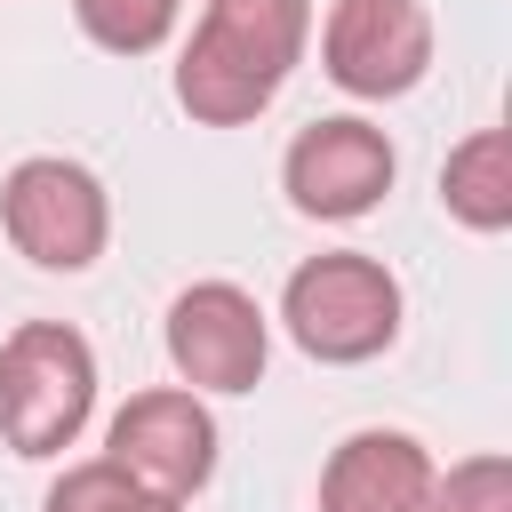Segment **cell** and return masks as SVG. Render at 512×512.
<instances>
[{"instance_id":"9c48e42d","label":"cell","mask_w":512,"mask_h":512,"mask_svg":"<svg viewBox=\"0 0 512 512\" xmlns=\"http://www.w3.org/2000/svg\"><path fill=\"white\" fill-rule=\"evenodd\" d=\"M320 512H440V464L408 432H352L320 472Z\"/></svg>"},{"instance_id":"ba28073f","label":"cell","mask_w":512,"mask_h":512,"mask_svg":"<svg viewBox=\"0 0 512 512\" xmlns=\"http://www.w3.org/2000/svg\"><path fill=\"white\" fill-rule=\"evenodd\" d=\"M280 184H288V200L304 208V216H328V224H352V216H368L384 192H392V144H384V128H368V120H312L296 144H288V160H280Z\"/></svg>"},{"instance_id":"7c38bea8","label":"cell","mask_w":512,"mask_h":512,"mask_svg":"<svg viewBox=\"0 0 512 512\" xmlns=\"http://www.w3.org/2000/svg\"><path fill=\"white\" fill-rule=\"evenodd\" d=\"M48 512H184L176 496H152V488H136L120 464H72L56 488H48Z\"/></svg>"},{"instance_id":"277c9868","label":"cell","mask_w":512,"mask_h":512,"mask_svg":"<svg viewBox=\"0 0 512 512\" xmlns=\"http://www.w3.org/2000/svg\"><path fill=\"white\" fill-rule=\"evenodd\" d=\"M0 224H8L16 256H32L40 272H88L112 240V200L80 160L32 152L0 184Z\"/></svg>"},{"instance_id":"8fae6325","label":"cell","mask_w":512,"mask_h":512,"mask_svg":"<svg viewBox=\"0 0 512 512\" xmlns=\"http://www.w3.org/2000/svg\"><path fill=\"white\" fill-rule=\"evenodd\" d=\"M176 8H184V0H72L80 32H88L96 48H112V56L160 48V40L176 32Z\"/></svg>"},{"instance_id":"3957f363","label":"cell","mask_w":512,"mask_h":512,"mask_svg":"<svg viewBox=\"0 0 512 512\" xmlns=\"http://www.w3.org/2000/svg\"><path fill=\"white\" fill-rule=\"evenodd\" d=\"M280 320H288V336L312 360L352 368V360H376L400 336V280L376 256H360V248H328V256L288 272Z\"/></svg>"},{"instance_id":"5b68a950","label":"cell","mask_w":512,"mask_h":512,"mask_svg":"<svg viewBox=\"0 0 512 512\" xmlns=\"http://www.w3.org/2000/svg\"><path fill=\"white\" fill-rule=\"evenodd\" d=\"M104 464H120L136 488L152 496H176L192 504L216 472V416L200 408L192 384H160V392H136L120 416H112V440H104Z\"/></svg>"},{"instance_id":"52a82bcc","label":"cell","mask_w":512,"mask_h":512,"mask_svg":"<svg viewBox=\"0 0 512 512\" xmlns=\"http://www.w3.org/2000/svg\"><path fill=\"white\" fill-rule=\"evenodd\" d=\"M320 64L344 96H408L432 64L424 0H336L320 32Z\"/></svg>"},{"instance_id":"6da1fadb","label":"cell","mask_w":512,"mask_h":512,"mask_svg":"<svg viewBox=\"0 0 512 512\" xmlns=\"http://www.w3.org/2000/svg\"><path fill=\"white\" fill-rule=\"evenodd\" d=\"M304 40H312V0H208L176 64V104L208 128H240L280 96Z\"/></svg>"},{"instance_id":"30bf717a","label":"cell","mask_w":512,"mask_h":512,"mask_svg":"<svg viewBox=\"0 0 512 512\" xmlns=\"http://www.w3.org/2000/svg\"><path fill=\"white\" fill-rule=\"evenodd\" d=\"M440 200H448L456 224L504 232V224H512V136H504V128H472V136L448 152V168H440Z\"/></svg>"},{"instance_id":"7a4b0ae2","label":"cell","mask_w":512,"mask_h":512,"mask_svg":"<svg viewBox=\"0 0 512 512\" xmlns=\"http://www.w3.org/2000/svg\"><path fill=\"white\" fill-rule=\"evenodd\" d=\"M96 408V352L64 320H24L0 344V440L16 456H64Z\"/></svg>"},{"instance_id":"8992f818","label":"cell","mask_w":512,"mask_h":512,"mask_svg":"<svg viewBox=\"0 0 512 512\" xmlns=\"http://www.w3.org/2000/svg\"><path fill=\"white\" fill-rule=\"evenodd\" d=\"M168 360L192 392H256V376L272 360L264 304L240 280H192L168 304Z\"/></svg>"},{"instance_id":"4fadbf2b","label":"cell","mask_w":512,"mask_h":512,"mask_svg":"<svg viewBox=\"0 0 512 512\" xmlns=\"http://www.w3.org/2000/svg\"><path fill=\"white\" fill-rule=\"evenodd\" d=\"M440 512H512V464L504 456H464L440 472Z\"/></svg>"}]
</instances>
